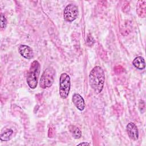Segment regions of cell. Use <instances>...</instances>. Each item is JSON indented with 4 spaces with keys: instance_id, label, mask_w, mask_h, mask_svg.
Here are the masks:
<instances>
[{
    "instance_id": "cell-9",
    "label": "cell",
    "mask_w": 146,
    "mask_h": 146,
    "mask_svg": "<svg viewBox=\"0 0 146 146\" xmlns=\"http://www.w3.org/2000/svg\"><path fill=\"white\" fill-rule=\"evenodd\" d=\"M133 65L139 70H143L145 67V62L143 57L139 56L136 57L133 62Z\"/></svg>"
},
{
    "instance_id": "cell-2",
    "label": "cell",
    "mask_w": 146,
    "mask_h": 146,
    "mask_svg": "<svg viewBox=\"0 0 146 146\" xmlns=\"http://www.w3.org/2000/svg\"><path fill=\"white\" fill-rule=\"evenodd\" d=\"M40 66L37 60H34L30 66L27 72V83L30 88L35 89L38 84V79L40 75Z\"/></svg>"
},
{
    "instance_id": "cell-12",
    "label": "cell",
    "mask_w": 146,
    "mask_h": 146,
    "mask_svg": "<svg viewBox=\"0 0 146 146\" xmlns=\"http://www.w3.org/2000/svg\"><path fill=\"white\" fill-rule=\"evenodd\" d=\"M13 133V130L11 129H7L5 132L2 133L0 135V139L1 141H9Z\"/></svg>"
},
{
    "instance_id": "cell-14",
    "label": "cell",
    "mask_w": 146,
    "mask_h": 146,
    "mask_svg": "<svg viewBox=\"0 0 146 146\" xmlns=\"http://www.w3.org/2000/svg\"><path fill=\"white\" fill-rule=\"evenodd\" d=\"M78 145H90V144L88 142H83L78 144Z\"/></svg>"
},
{
    "instance_id": "cell-4",
    "label": "cell",
    "mask_w": 146,
    "mask_h": 146,
    "mask_svg": "<svg viewBox=\"0 0 146 146\" xmlns=\"http://www.w3.org/2000/svg\"><path fill=\"white\" fill-rule=\"evenodd\" d=\"M71 86L70 76L66 73H62L59 78V94L60 97L64 99L68 96Z\"/></svg>"
},
{
    "instance_id": "cell-8",
    "label": "cell",
    "mask_w": 146,
    "mask_h": 146,
    "mask_svg": "<svg viewBox=\"0 0 146 146\" xmlns=\"http://www.w3.org/2000/svg\"><path fill=\"white\" fill-rule=\"evenodd\" d=\"M72 100L75 107L80 111L85 108V102L83 97L79 94H74L72 97Z\"/></svg>"
},
{
    "instance_id": "cell-11",
    "label": "cell",
    "mask_w": 146,
    "mask_h": 146,
    "mask_svg": "<svg viewBox=\"0 0 146 146\" xmlns=\"http://www.w3.org/2000/svg\"><path fill=\"white\" fill-rule=\"evenodd\" d=\"M68 130L74 139H78L82 136L81 131L76 126L70 125L68 126Z\"/></svg>"
},
{
    "instance_id": "cell-3",
    "label": "cell",
    "mask_w": 146,
    "mask_h": 146,
    "mask_svg": "<svg viewBox=\"0 0 146 146\" xmlns=\"http://www.w3.org/2000/svg\"><path fill=\"white\" fill-rule=\"evenodd\" d=\"M55 76V70L52 67L47 68L42 73L40 79V87L43 89L50 87L54 82Z\"/></svg>"
},
{
    "instance_id": "cell-13",
    "label": "cell",
    "mask_w": 146,
    "mask_h": 146,
    "mask_svg": "<svg viewBox=\"0 0 146 146\" xmlns=\"http://www.w3.org/2000/svg\"><path fill=\"white\" fill-rule=\"evenodd\" d=\"M7 21L5 15L2 13L1 14V29H5L7 26Z\"/></svg>"
},
{
    "instance_id": "cell-10",
    "label": "cell",
    "mask_w": 146,
    "mask_h": 146,
    "mask_svg": "<svg viewBox=\"0 0 146 146\" xmlns=\"http://www.w3.org/2000/svg\"><path fill=\"white\" fill-rule=\"evenodd\" d=\"M145 1H139L137 3L136 11L139 17L144 18L145 15Z\"/></svg>"
},
{
    "instance_id": "cell-6",
    "label": "cell",
    "mask_w": 146,
    "mask_h": 146,
    "mask_svg": "<svg viewBox=\"0 0 146 146\" xmlns=\"http://www.w3.org/2000/svg\"><path fill=\"white\" fill-rule=\"evenodd\" d=\"M126 130L129 137L134 141L139 138V130L136 124L132 122L129 123L126 127Z\"/></svg>"
},
{
    "instance_id": "cell-1",
    "label": "cell",
    "mask_w": 146,
    "mask_h": 146,
    "mask_svg": "<svg viewBox=\"0 0 146 146\" xmlns=\"http://www.w3.org/2000/svg\"><path fill=\"white\" fill-rule=\"evenodd\" d=\"M89 81L91 88L96 94L102 92L105 82V74L101 67H94L89 74Z\"/></svg>"
},
{
    "instance_id": "cell-5",
    "label": "cell",
    "mask_w": 146,
    "mask_h": 146,
    "mask_svg": "<svg viewBox=\"0 0 146 146\" xmlns=\"http://www.w3.org/2000/svg\"><path fill=\"white\" fill-rule=\"evenodd\" d=\"M79 10L76 5L74 4L68 5L63 11V18L67 22H72L76 19L78 16Z\"/></svg>"
},
{
    "instance_id": "cell-7",
    "label": "cell",
    "mask_w": 146,
    "mask_h": 146,
    "mask_svg": "<svg viewBox=\"0 0 146 146\" xmlns=\"http://www.w3.org/2000/svg\"><path fill=\"white\" fill-rule=\"evenodd\" d=\"M18 51L23 57L27 59H30L34 56L33 49L27 45L21 44L18 47Z\"/></svg>"
}]
</instances>
